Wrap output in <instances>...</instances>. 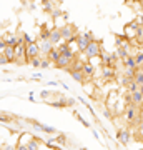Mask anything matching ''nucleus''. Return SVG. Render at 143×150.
<instances>
[{"label":"nucleus","instance_id":"obj_1","mask_svg":"<svg viewBox=\"0 0 143 150\" xmlns=\"http://www.w3.org/2000/svg\"><path fill=\"white\" fill-rule=\"evenodd\" d=\"M101 54H103V50H101V42H98V40H93V42L88 45V48L83 52V55L87 57L88 62H92V60L97 59V57H101Z\"/></svg>","mask_w":143,"mask_h":150},{"label":"nucleus","instance_id":"obj_2","mask_svg":"<svg viewBox=\"0 0 143 150\" xmlns=\"http://www.w3.org/2000/svg\"><path fill=\"white\" fill-rule=\"evenodd\" d=\"M75 42H77V47H78V50L83 54L85 50L88 48V45H90L92 42H93V35H92L90 32H85V33H78V37L75 38Z\"/></svg>","mask_w":143,"mask_h":150},{"label":"nucleus","instance_id":"obj_3","mask_svg":"<svg viewBox=\"0 0 143 150\" xmlns=\"http://www.w3.org/2000/svg\"><path fill=\"white\" fill-rule=\"evenodd\" d=\"M77 57H67V55H60V59H58V62L55 64V67L57 69H62V70H70L72 67H73V64L77 62Z\"/></svg>","mask_w":143,"mask_h":150},{"label":"nucleus","instance_id":"obj_4","mask_svg":"<svg viewBox=\"0 0 143 150\" xmlns=\"http://www.w3.org/2000/svg\"><path fill=\"white\" fill-rule=\"evenodd\" d=\"M62 28V35H63V40L65 42H72V40H75V38L78 37V35H77V30H75V27L73 25H63V27H60Z\"/></svg>","mask_w":143,"mask_h":150},{"label":"nucleus","instance_id":"obj_5","mask_svg":"<svg viewBox=\"0 0 143 150\" xmlns=\"http://www.w3.org/2000/svg\"><path fill=\"white\" fill-rule=\"evenodd\" d=\"M38 45H40V57H42V59L48 57V54L55 48V45H53L50 40H38Z\"/></svg>","mask_w":143,"mask_h":150},{"label":"nucleus","instance_id":"obj_6","mask_svg":"<svg viewBox=\"0 0 143 150\" xmlns=\"http://www.w3.org/2000/svg\"><path fill=\"white\" fill-rule=\"evenodd\" d=\"M40 57V45L38 42L32 43V45H27V62H30L32 59Z\"/></svg>","mask_w":143,"mask_h":150},{"label":"nucleus","instance_id":"obj_7","mask_svg":"<svg viewBox=\"0 0 143 150\" xmlns=\"http://www.w3.org/2000/svg\"><path fill=\"white\" fill-rule=\"evenodd\" d=\"M117 139H118V142H120L122 145L127 147V145L130 144V139H132V137H130V132H128L127 129H120L117 132Z\"/></svg>","mask_w":143,"mask_h":150},{"label":"nucleus","instance_id":"obj_8","mask_svg":"<svg viewBox=\"0 0 143 150\" xmlns=\"http://www.w3.org/2000/svg\"><path fill=\"white\" fill-rule=\"evenodd\" d=\"M63 40V35H62V28L57 27L53 28L52 33H50V42L53 43V45H60V42Z\"/></svg>","mask_w":143,"mask_h":150},{"label":"nucleus","instance_id":"obj_9","mask_svg":"<svg viewBox=\"0 0 143 150\" xmlns=\"http://www.w3.org/2000/svg\"><path fill=\"white\" fill-rule=\"evenodd\" d=\"M101 77H103L106 82H111V80H115V79H117V72H115V69L103 67V69H101Z\"/></svg>","mask_w":143,"mask_h":150},{"label":"nucleus","instance_id":"obj_10","mask_svg":"<svg viewBox=\"0 0 143 150\" xmlns=\"http://www.w3.org/2000/svg\"><path fill=\"white\" fill-rule=\"evenodd\" d=\"M83 74L87 75V79L88 80H92L93 79V75H95V65L92 64V62H87L83 67Z\"/></svg>","mask_w":143,"mask_h":150},{"label":"nucleus","instance_id":"obj_11","mask_svg":"<svg viewBox=\"0 0 143 150\" xmlns=\"http://www.w3.org/2000/svg\"><path fill=\"white\" fill-rule=\"evenodd\" d=\"M123 64H125V69H133V70H138V65H137V60H135V57L133 55H130L128 59L122 60Z\"/></svg>","mask_w":143,"mask_h":150},{"label":"nucleus","instance_id":"obj_12","mask_svg":"<svg viewBox=\"0 0 143 150\" xmlns=\"http://www.w3.org/2000/svg\"><path fill=\"white\" fill-rule=\"evenodd\" d=\"M70 75H72V79L77 82H80V83H85V82H90L88 79H87V75L83 74V72H70Z\"/></svg>","mask_w":143,"mask_h":150},{"label":"nucleus","instance_id":"obj_13","mask_svg":"<svg viewBox=\"0 0 143 150\" xmlns=\"http://www.w3.org/2000/svg\"><path fill=\"white\" fill-rule=\"evenodd\" d=\"M132 102L135 103V105H137V107H140V105H142L143 103V92H133L132 93Z\"/></svg>","mask_w":143,"mask_h":150},{"label":"nucleus","instance_id":"obj_14","mask_svg":"<svg viewBox=\"0 0 143 150\" xmlns=\"http://www.w3.org/2000/svg\"><path fill=\"white\" fill-rule=\"evenodd\" d=\"M0 54H4L8 59V62H15V47H7L4 52H0Z\"/></svg>","mask_w":143,"mask_h":150},{"label":"nucleus","instance_id":"obj_15","mask_svg":"<svg viewBox=\"0 0 143 150\" xmlns=\"http://www.w3.org/2000/svg\"><path fill=\"white\" fill-rule=\"evenodd\" d=\"M27 147H28V150H38L40 149V140L35 139V137H30L27 142Z\"/></svg>","mask_w":143,"mask_h":150},{"label":"nucleus","instance_id":"obj_16","mask_svg":"<svg viewBox=\"0 0 143 150\" xmlns=\"http://www.w3.org/2000/svg\"><path fill=\"white\" fill-rule=\"evenodd\" d=\"M60 52H58V48L55 47L52 50V52H50V54H48V59H50V62H52V64H57V62H58V59H60Z\"/></svg>","mask_w":143,"mask_h":150},{"label":"nucleus","instance_id":"obj_17","mask_svg":"<svg viewBox=\"0 0 143 150\" xmlns=\"http://www.w3.org/2000/svg\"><path fill=\"white\" fill-rule=\"evenodd\" d=\"M85 64L87 62H82V60H77L73 64V67L68 70V72H83V67H85Z\"/></svg>","mask_w":143,"mask_h":150},{"label":"nucleus","instance_id":"obj_18","mask_svg":"<svg viewBox=\"0 0 143 150\" xmlns=\"http://www.w3.org/2000/svg\"><path fill=\"white\" fill-rule=\"evenodd\" d=\"M133 57H135V60H137L138 69H143V50H138L137 54L133 55Z\"/></svg>","mask_w":143,"mask_h":150},{"label":"nucleus","instance_id":"obj_19","mask_svg":"<svg viewBox=\"0 0 143 150\" xmlns=\"http://www.w3.org/2000/svg\"><path fill=\"white\" fill-rule=\"evenodd\" d=\"M42 132H43V134H47V135H57V134H58V130L55 129V127H50V125H43Z\"/></svg>","mask_w":143,"mask_h":150},{"label":"nucleus","instance_id":"obj_20","mask_svg":"<svg viewBox=\"0 0 143 150\" xmlns=\"http://www.w3.org/2000/svg\"><path fill=\"white\" fill-rule=\"evenodd\" d=\"M140 90V85H138L135 80H132L130 83H128V87H127V92H130V93H133V92H138Z\"/></svg>","mask_w":143,"mask_h":150},{"label":"nucleus","instance_id":"obj_21","mask_svg":"<svg viewBox=\"0 0 143 150\" xmlns=\"http://www.w3.org/2000/svg\"><path fill=\"white\" fill-rule=\"evenodd\" d=\"M117 79H118V82H120V85H123L125 88H127L128 83L132 82V79H128L127 75H120V77H117Z\"/></svg>","mask_w":143,"mask_h":150},{"label":"nucleus","instance_id":"obj_22","mask_svg":"<svg viewBox=\"0 0 143 150\" xmlns=\"http://www.w3.org/2000/svg\"><path fill=\"white\" fill-rule=\"evenodd\" d=\"M73 115H75V117H77V120H78V122L82 123V125H83V127H87V129H90V123L87 122V120H85V118H82V115H80L78 112H75V110H73Z\"/></svg>","mask_w":143,"mask_h":150},{"label":"nucleus","instance_id":"obj_23","mask_svg":"<svg viewBox=\"0 0 143 150\" xmlns=\"http://www.w3.org/2000/svg\"><path fill=\"white\" fill-rule=\"evenodd\" d=\"M28 65H32L33 69H38V67H42V57H37V59H32L28 62Z\"/></svg>","mask_w":143,"mask_h":150},{"label":"nucleus","instance_id":"obj_24","mask_svg":"<svg viewBox=\"0 0 143 150\" xmlns=\"http://www.w3.org/2000/svg\"><path fill=\"white\" fill-rule=\"evenodd\" d=\"M123 75H127L128 79H135V75H137V70H133V69H123Z\"/></svg>","mask_w":143,"mask_h":150},{"label":"nucleus","instance_id":"obj_25","mask_svg":"<svg viewBox=\"0 0 143 150\" xmlns=\"http://www.w3.org/2000/svg\"><path fill=\"white\" fill-rule=\"evenodd\" d=\"M22 37H23V43H25V45H32V43H35V40H33L28 33H22Z\"/></svg>","mask_w":143,"mask_h":150},{"label":"nucleus","instance_id":"obj_26","mask_svg":"<svg viewBox=\"0 0 143 150\" xmlns=\"http://www.w3.org/2000/svg\"><path fill=\"white\" fill-rule=\"evenodd\" d=\"M10 123L12 122V118H10V115L8 113H5V112H2V123Z\"/></svg>","mask_w":143,"mask_h":150},{"label":"nucleus","instance_id":"obj_27","mask_svg":"<svg viewBox=\"0 0 143 150\" xmlns=\"http://www.w3.org/2000/svg\"><path fill=\"white\" fill-rule=\"evenodd\" d=\"M50 64H52V62H50V59H48V57L42 59V69H48V67H50Z\"/></svg>","mask_w":143,"mask_h":150},{"label":"nucleus","instance_id":"obj_28","mask_svg":"<svg viewBox=\"0 0 143 150\" xmlns=\"http://www.w3.org/2000/svg\"><path fill=\"white\" fill-rule=\"evenodd\" d=\"M55 140H57L60 145H65V144H67V137H65V135H58V137H57Z\"/></svg>","mask_w":143,"mask_h":150},{"label":"nucleus","instance_id":"obj_29","mask_svg":"<svg viewBox=\"0 0 143 150\" xmlns=\"http://www.w3.org/2000/svg\"><path fill=\"white\" fill-rule=\"evenodd\" d=\"M2 150H17V145H10V144H4Z\"/></svg>","mask_w":143,"mask_h":150},{"label":"nucleus","instance_id":"obj_30","mask_svg":"<svg viewBox=\"0 0 143 150\" xmlns=\"http://www.w3.org/2000/svg\"><path fill=\"white\" fill-rule=\"evenodd\" d=\"M17 150H28L27 144H22V142H17Z\"/></svg>","mask_w":143,"mask_h":150},{"label":"nucleus","instance_id":"obj_31","mask_svg":"<svg viewBox=\"0 0 143 150\" xmlns=\"http://www.w3.org/2000/svg\"><path fill=\"white\" fill-rule=\"evenodd\" d=\"M43 8H45V12H52V4L50 2H43Z\"/></svg>","mask_w":143,"mask_h":150},{"label":"nucleus","instance_id":"obj_32","mask_svg":"<svg viewBox=\"0 0 143 150\" xmlns=\"http://www.w3.org/2000/svg\"><path fill=\"white\" fill-rule=\"evenodd\" d=\"M50 15H52L53 18H57V17H60V15H62V12H60V10H57V8H53V10L50 12Z\"/></svg>","mask_w":143,"mask_h":150},{"label":"nucleus","instance_id":"obj_33","mask_svg":"<svg viewBox=\"0 0 143 150\" xmlns=\"http://www.w3.org/2000/svg\"><path fill=\"white\" fill-rule=\"evenodd\" d=\"M0 64H2V65H7V64H8V59H7L4 54H0Z\"/></svg>","mask_w":143,"mask_h":150},{"label":"nucleus","instance_id":"obj_34","mask_svg":"<svg viewBox=\"0 0 143 150\" xmlns=\"http://www.w3.org/2000/svg\"><path fill=\"white\" fill-rule=\"evenodd\" d=\"M50 93H52V92H47V90H43L42 93H40V95H42V98H48V97H50Z\"/></svg>","mask_w":143,"mask_h":150},{"label":"nucleus","instance_id":"obj_35","mask_svg":"<svg viewBox=\"0 0 143 150\" xmlns=\"http://www.w3.org/2000/svg\"><path fill=\"white\" fill-rule=\"evenodd\" d=\"M40 79H42V75H40V74H33V80H40Z\"/></svg>","mask_w":143,"mask_h":150},{"label":"nucleus","instance_id":"obj_36","mask_svg":"<svg viewBox=\"0 0 143 150\" xmlns=\"http://www.w3.org/2000/svg\"><path fill=\"white\" fill-rule=\"evenodd\" d=\"M67 102H68V107L70 105H75V98H67Z\"/></svg>","mask_w":143,"mask_h":150},{"label":"nucleus","instance_id":"obj_37","mask_svg":"<svg viewBox=\"0 0 143 150\" xmlns=\"http://www.w3.org/2000/svg\"><path fill=\"white\" fill-rule=\"evenodd\" d=\"M92 134H93V137H95L97 140H100V135L97 134V130H92Z\"/></svg>","mask_w":143,"mask_h":150},{"label":"nucleus","instance_id":"obj_38","mask_svg":"<svg viewBox=\"0 0 143 150\" xmlns=\"http://www.w3.org/2000/svg\"><path fill=\"white\" fill-rule=\"evenodd\" d=\"M80 150H88V149H85V147H80Z\"/></svg>","mask_w":143,"mask_h":150},{"label":"nucleus","instance_id":"obj_39","mask_svg":"<svg viewBox=\"0 0 143 150\" xmlns=\"http://www.w3.org/2000/svg\"><path fill=\"white\" fill-rule=\"evenodd\" d=\"M132 2H142V0H132Z\"/></svg>","mask_w":143,"mask_h":150},{"label":"nucleus","instance_id":"obj_40","mask_svg":"<svg viewBox=\"0 0 143 150\" xmlns=\"http://www.w3.org/2000/svg\"><path fill=\"white\" fill-rule=\"evenodd\" d=\"M140 5H142V7H143V0H142V2H140Z\"/></svg>","mask_w":143,"mask_h":150},{"label":"nucleus","instance_id":"obj_41","mask_svg":"<svg viewBox=\"0 0 143 150\" xmlns=\"http://www.w3.org/2000/svg\"><path fill=\"white\" fill-rule=\"evenodd\" d=\"M55 150H62V149H55Z\"/></svg>","mask_w":143,"mask_h":150}]
</instances>
